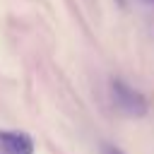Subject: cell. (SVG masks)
I'll use <instances>...</instances> for the list:
<instances>
[{"instance_id": "cell-1", "label": "cell", "mask_w": 154, "mask_h": 154, "mask_svg": "<svg viewBox=\"0 0 154 154\" xmlns=\"http://www.w3.org/2000/svg\"><path fill=\"white\" fill-rule=\"evenodd\" d=\"M111 96H113L116 108H118L120 113H125V116L140 118V116L147 113V99H144L137 89L128 87V84L120 82V79H113V82H111Z\"/></svg>"}, {"instance_id": "cell-2", "label": "cell", "mask_w": 154, "mask_h": 154, "mask_svg": "<svg viewBox=\"0 0 154 154\" xmlns=\"http://www.w3.org/2000/svg\"><path fill=\"white\" fill-rule=\"evenodd\" d=\"M2 154H34V142L24 132H0Z\"/></svg>"}, {"instance_id": "cell-3", "label": "cell", "mask_w": 154, "mask_h": 154, "mask_svg": "<svg viewBox=\"0 0 154 154\" xmlns=\"http://www.w3.org/2000/svg\"><path fill=\"white\" fill-rule=\"evenodd\" d=\"M101 152H103V154H123V152H120L118 147H113V144H103Z\"/></svg>"}, {"instance_id": "cell-4", "label": "cell", "mask_w": 154, "mask_h": 154, "mask_svg": "<svg viewBox=\"0 0 154 154\" xmlns=\"http://www.w3.org/2000/svg\"><path fill=\"white\" fill-rule=\"evenodd\" d=\"M144 2H147V5H154V0H144Z\"/></svg>"}, {"instance_id": "cell-5", "label": "cell", "mask_w": 154, "mask_h": 154, "mask_svg": "<svg viewBox=\"0 0 154 154\" xmlns=\"http://www.w3.org/2000/svg\"><path fill=\"white\" fill-rule=\"evenodd\" d=\"M116 2H118V5H123V2H125V0H116Z\"/></svg>"}]
</instances>
